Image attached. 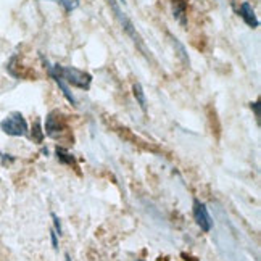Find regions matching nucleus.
<instances>
[{
	"mask_svg": "<svg viewBox=\"0 0 261 261\" xmlns=\"http://www.w3.org/2000/svg\"><path fill=\"white\" fill-rule=\"evenodd\" d=\"M52 219H53V230L57 232V235H63V229H62V224H60V218L55 213H52Z\"/></svg>",
	"mask_w": 261,
	"mask_h": 261,
	"instance_id": "13",
	"label": "nucleus"
},
{
	"mask_svg": "<svg viewBox=\"0 0 261 261\" xmlns=\"http://www.w3.org/2000/svg\"><path fill=\"white\" fill-rule=\"evenodd\" d=\"M0 129L7 135H12V137H24L29 132L26 119H24V116L19 112H13L12 114H8L0 123Z\"/></svg>",
	"mask_w": 261,
	"mask_h": 261,
	"instance_id": "3",
	"label": "nucleus"
},
{
	"mask_svg": "<svg viewBox=\"0 0 261 261\" xmlns=\"http://www.w3.org/2000/svg\"><path fill=\"white\" fill-rule=\"evenodd\" d=\"M139 261H145V260H139Z\"/></svg>",
	"mask_w": 261,
	"mask_h": 261,
	"instance_id": "20",
	"label": "nucleus"
},
{
	"mask_svg": "<svg viewBox=\"0 0 261 261\" xmlns=\"http://www.w3.org/2000/svg\"><path fill=\"white\" fill-rule=\"evenodd\" d=\"M65 129H66V126H65V121H63L62 114H60L57 110L50 112L47 114V118H45V130H44V134L49 135L50 139H58V137H62V134H63Z\"/></svg>",
	"mask_w": 261,
	"mask_h": 261,
	"instance_id": "5",
	"label": "nucleus"
},
{
	"mask_svg": "<svg viewBox=\"0 0 261 261\" xmlns=\"http://www.w3.org/2000/svg\"><path fill=\"white\" fill-rule=\"evenodd\" d=\"M187 5L189 0H171L173 16L182 28L187 26Z\"/></svg>",
	"mask_w": 261,
	"mask_h": 261,
	"instance_id": "7",
	"label": "nucleus"
},
{
	"mask_svg": "<svg viewBox=\"0 0 261 261\" xmlns=\"http://www.w3.org/2000/svg\"><path fill=\"white\" fill-rule=\"evenodd\" d=\"M65 260H66V261H71V258H69V255H68V253H65Z\"/></svg>",
	"mask_w": 261,
	"mask_h": 261,
	"instance_id": "17",
	"label": "nucleus"
},
{
	"mask_svg": "<svg viewBox=\"0 0 261 261\" xmlns=\"http://www.w3.org/2000/svg\"><path fill=\"white\" fill-rule=\"evenodd\" d=\"M55 155H57V158H58L60 163L68 164V166H73V164H74V155L69 153L66 148L57 147V148H55Z\"/></svg>",
	"mask_w": 261,
	"mask_h": 261,
	"instance_id": "10",
	"label": "nucleus"
},
{
	"mask_svg": "<svg viewBox=\"0 0 261 261\" xmlns=\"http://www.w3.org/2000/svg\"><path fill=\"white\" fill-rule=\"evenodd\" d=\"M250 107H252V110L255 112V118H257V123H260V116H261V105H260V100H257V102H252V103H250Z\"/></svg>",
	"mask_w": 261,
	"mask_h": 261,
	"instance_id": "14",
	"label": "nucleus"
},
{
	"mask_svg": "<svg viewBox=\"0 0 261 261\" xmlns=\"http://www.w3.org/2000/svg\"><path fill=\"white\" fill-rule=\"evenodd\" d=\"M0 157H2V163L5 164V166H7V164H12L15 160H16V158L13 157V155H7V153H2Z\"/></svg>",
	"mask_w": 261,
	"mask_h": 261,
	"instance_id": "15",
	"label": "nucleus"
},
{
	"mask_svg": "<svg viewBox=\"0 0 261 261\" xmlns=\"http://www.w3.org/2000/svg\"><path fill=\"white\" fill-rule=\"evenodd\" d=\"M108 2V5H110V8L113 10V13H114V16H116V19L119 21V24H121V28H123V31L128 34V36L132 39V42L137 45V47L142 50V53L144 55H148V52H147V49H145V45H144V42H142V37L139 36V33H137V29L134 28V24H132V21L124 15L123 12H121V8L118 7V2L116 0H107Z\"/></svg>",
	"mask_w": 261,
	"mask_h": 261,
	"instance_id": "2",
	"label": "nucleus"
},
{
	"mask_svg": "<svg viewBox=\"0 0 261 261\" xmlns=\"http://www.w3.org/2000/svg\"><path fill=\"white\" fill-rule=\"evenodd\" d=\"M239 13H240V18L244 19L247 26L253 28V29L260 26V21H258L257 15H255V10H253V7L248 2H244L242 5H240Z\"/></svg>",
	"mask_w": 261,
	"mask_h": 261,
	"instance_id": "8",
	"label": "nucleus"
},
{
	"mask_svg": "<svg viewBox=\"0 0 261 261\" xmlns=\"http://www.w3.org/2000/svg\"><path fill=\"white\" fill-rule=\"evenodd\" d=\"M41 58H42V62H44V65H45V68H47V71H49V74H50V78H52L53 81L57 82V86H58L60 89H62V92H63V95H65V98H66L68 102L71 103V105H76V98H74V95H73L71 89H69V86H68V84L63 81V79H62V76H58V74L55 73L53 66H52V65L49 63V60H45V57H44V55H42Z\"/></svg>",
	"mask_w": 261,
	"mask_h": 261,
	"instance_id": "6",
	"label": "nucleus"
},
{
	"mask_svg": "<svg viewBox=\"0 0 261 261\" xmlns=\"http://www.w3.org/2000/svg\"><path fill=\"white\" fill-rule=\"evenodd\" d=\"M121 2H123V3H124V0H121Z\"/></svg>",
	"mask_w": 261,
	"mask_h": 261,
	"instance_id": "21",
	"label": "nucleus"
},
{
	"mask_svg": "<svg viewBox=\"0 0 261 261\" xmlns=\"http://www.w3.org/2000/svg\"><path fill=\"white\" fill-rule=\"evenodd\" d=\"M229 2H230V3H232V7H234V0H229Z\"/></svg>",
	"mask_w": 261,
	"mask_h": 261,
	"instance_id": "19",
	"label": "nucleus"
},
{
	"mask_svg": "<svg viewBox=\"0 0 261 261\" xmlns=\"http://www.w3.org/2000/svg\"><path fill=\"white\" fill-rule=\"evenodd\" d=\"M50 239H52V247L57 250V248H58V235H57V232H55V230H52V232H50Z\"/></svg>",
	"mask_w": 261,
	"mask_h": 261,
	"instance_id": "16",
	"label": "nucleus"
},
{
	"mask_svg": "<svg viewBox=\"0 0 261 261\" xmlns=\"http://www.w3.org/2000/svg\"><path fill=\"white\" fill-rule=\"evenodd\" d=\"M44 137H45V134H44V130L41 128V123L36 121V123L33 124V129H31V139L36 144H42L44 142Z\"/></svg>",
	"mask_w": 261,
	"mask_h": 261,
	"instance_id": "12",
	"label": "nucleus"
},
{
	"mask_svg": "<svg viewBox=\"0 0 261 261\" xmlns=\"http://www.w3.org/2000/svg\"><path fill=\"white\" fill-rule=\"evenodd\" d=\"M55 73L58 76H62V79L68 86L78 87L81 90H89L90 84H92V76L89 73L82 71V69H78L74 66H62V65H55L53 66Z\"/></svg>",
	"mask_w": 261,
	"mask_h": 261,
	"instance_id": "1",
	"label": "nucleus"
},
{
	"mask_svg": "<svg viewBox=\"0 0 261 261\" xmlns=\"http://www.w3.org/2000/svg\"><path fill=\"white\" fill-rule=\"evenodd\" d=\"M192 213H194L195 223L198 224V228L202 229L203 232H210V230L213 229V219H212V216H210L207 205L200 202L198 198H194Z\"/></svg>",
	"mask_w": 261,
	"mask_h": 261,
	"instance_id": "4",
	"label": "nucleus"
},
{
	"mask_svg": "<svg viewBox=\"0 0 261 261\" xmlns=\"http://www.w3.org/2000/svg\"><path fill=\"white\" fill-rule=\"evenodd\" d=\"M60 3H62V5H65V0H60Z\"/></svg>",
	"mask_w": 261,
	"mask_h": 261,
	"instance_id": "18",
	"label": "nucleus"
},
{
	"mask_svg": "<svg viewBox=\"0 0 261 261\" xmlns=\"http://www.w3.org/2000/svg\"><path fill=\"white\" fill-rule=\"evenodd\" d=\"M169 39H171V42H173V45H174V49L178 50V55H179V58L182 60V63H184V65H190V60H189V53H187V50H185L184 45L180 44L179 39L173 37L171 34H169Z\"/></svg>",
	"mask_w": 261,
	"mask_h": 261,
	"instance_id": "11",
	"label": "nucleus"
},
{
	"mask_svg": "<svg viewBox=\"0 0 261 261\" xmlns=\"http://www.w3.org/2000/svg\"><path fill=\"white\" fill-rule=\"evenodd\" d=\"M132 92H134V97L137 100V105L140 107L144 113H147L148 110V103H147V97H145V92H144V87L140 82H134L132 84Z\"/></svg>",
	"mask_w": 261,
	"mask_h": 261,
	"instance_id": "9",
	"label": "nucleus"
}]
</instances>
